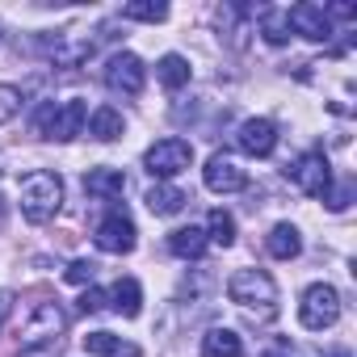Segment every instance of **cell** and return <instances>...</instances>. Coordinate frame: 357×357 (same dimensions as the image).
I'll return each mask as SVG.
<instances>
[{
    "label": "cell",
    "instance_id": "cell-14",
    "mask_svg": "<svg viewBox=\"0 0 357 357\" xmlns=\"http://www.w3.org/2000/svg\"><path fill=\"white\" fill-rule=\"evenodd\" d=\"M84 353H93V357H139V344H130V340H122L114 332H89Z\"/></svg>",
    "mask_w": 357,
    "mask_h": 357
},
{
    "label": "cell",
    "instance_id": "cell-20",
    "mask_svg": "<svg viewBox=\"0 0 357 357\" xmlns=\"http://www.w3.org/2000/svg\"><path fill=\"white\" fill-rule=\"evenodd\" d=\"M155 76H160V84L164 89H185L190 84V59L185 55H164L160 63H155Z\"/></svg>",
    "mask_w": 357,
    "mask_h": 357
},
{
    "label": "cell",
    "instance_id": "cell-25",
    "mask_svg": "<svg viewBox=\"0 0 357 357\" xmlns=\"http://www.w3.org/2000/svg\"><path fill=\"white\" fill-rule=\"evenodd\" d=\"M93 273H97V265L80 257V261H72V265H68V273H63V278H68L72 286H84V282H93Z\"/></svg>",
    "mask_w": 357,
    "mask_h": 357
},
{
    "label": "cell",
    "instance_id": "cell-6",
    "mask_svg": "<svg viewBox=\"0 0 357 357\" xmlns=\"http://www.w3.org/2000/svg\"><path fill=\"white\" fill-rule=\"evenodd\" d=\"M286 176H290V185L298 194H307V198H324L332 190V168H328V155L324 151H303L286 168Z\"/></svg>",
    "mask_w": 357,
    "mask_h": 357
},
{
    "label": "cell",
    "instance_id": "cell-16",
    "mask_svg": "<svg viewBox=\"0 0 357 357\" xmlns=\"http://www.w3.org/2000/svg\"><path fill=\"white\" fill-rule=\"evenodd\" d=\"M265 248H269V257H278V261H294V257L303 252V236H298L294 223H278V227L269 231Z\"/></svg>",
    "mask_w": 357,
    "mask_h": 357
},
{
    "label": "cell",
    "instance_id": "cell-11",
    "mask_svg": "<svg viewBox=\"0 0 357 357\" xmlns=\"http://www.w3.org/2000/svg\"><path fill=\"white\" fill-rule=\"evenodd\" d=\"M63 328H68V315L59 311V303H38L34 315L26 319V344H51V336L59 340Z\"/></svg>",
    "mask_w": 357,
    "mask_h": 357
},
{
    "label": "cell",
    "instance_id": "cell-19",
    "mask_svg": "<svg viewBox=\"0 0 357 357\" xmlns=\"http://www.w3.org/2000/svg\"><path fill=\"white\" fill-rule=\"evenodd\" d=\"M143 202H147V211H151V215L168 219V215H176V211H181V206H185L190 198H185L181 190H176V185H151Z\"/></svg>",
    "mask_w": 357,
    "mask_h": 357
},
{
    "label": "cell",
    "instance_id": "cell-21",
    "mask_svg": "<svg viewBox=\"0 0 357 357\" xmlns=\"http://www.w3.org/2000/svg\"><path fill=\"white\" fill-rule=\"evenodd\" d=\"M122 130H126V122H122V114H118L114 105H101V109L89 118V135H93V139H101V143L118 139Z\"/></svg>",
    "mask_w": 357,
    "mask_h": 357
},
{
    "label": "cell",
    "instance_id": "cell-32",
    "mask_svg": "<svg viewBox=\"0 0 357 357\" xmlns=\"http://www.w3.org/2000/svg\"><path fill=\"white\" fill-rule=\"evenodd\" d=\"M328 357H349V349H336V353H328Z\"/></svg>",
    "mask_w": 357,
    "mask_h": 357
},
{
    "label": "cell",
    "instance_id": "cell-23",
    "mask_svg": "<svg viewBox=\"0 0 357 357\" xmlns=\"http://www.w3.org/2000/svg\"><path fill=\"white\" fill-rule=\"evenodd\" d=\"M206 227H211V236H206V240H215V244H223V248H231V244H236V219H231L227 211H211Z\"/></svg>",
    "mask_w": 357,
    "mask_h": 357
},
{
    "label": "cell",
    "instance_id": "cell-18",
    "mask_svg": "<svg viewBox=\"0 0 357 357\" xmlns=\"http://www.w3.org/2000/svg\"><path fill=\"white\" fill-rule=\"evenodd\" d=\"M202 357H244V340L231 328H211L202 336Z\"/></svg>",
    "mask_w": 357,
    "mask_h": 357
},
{
    "label": "cell",
    "instance_id": "cell-3",
    "mask_svg": "<svg viewBox=\"0 0 357 357\" xmlns=\"http://www.w3.org/2000/svg\"><path fill=\"white\" fill-rule=\"evenodd\" d=\"M84 122H89V105L84 101H63V105H43L38 109V118H34V126H38V135H47V139H59V143H68V139H76L80 130H84Z\"/></svg>",
    "mask_w": 357,
    "mask_h": 357
},
{
    "label": "cell",
    "instance_id": "cell-12",
    "mask_svg": "<svg viewBox=\"0 0 357 357\" xmlns=\"http://www.w3.org/2000/svg\"><path fill=\"white\" fill-rule=\"evenodd\" d=\"M286 22H290L294 34H303L311 43H328L332 38V17L324 13V5H294L286 13Z\"/></svg>",
    "mask_w": 357,
    "mask_h": 357
},
{
    "label": "cell",
    "instance_id": "cell-13",
    "mask_svg": "<svg viewBox=\"0 0 357 357\" xmlns=\"http://www.w3.org/2000/svg\"><path fill=\"white\" fill-rule=\"evenodd\" d=\"M105 303H109L122 319H135V315L143 311V290H139V282H135V278H118V282H114V290L105 294Z\"/></svg>",
    "mask_w": 357,
    "mask_h": 357
},
{
    "label": "cell",
    "instance_id": "cell-24",
    "mask_svg": "<svg viewBox=\"0 0 357 357\" xmlns=\"http://www.w3.org/2000/svg\"><path fill=\"white\" fill-rule=\"evenodd\" d=\"M261 34H265V43H273V47L290 43V22H286V13H265V17H261Z\"/></svg>",
    "mask_w": 357,
    "mask_h": 357
},
{
    "label": "cell",
    "instance_id": "cell-4",
    "mask_svg": "<svg viewBox=\"0 0 357 357\" xmlns=\"http://www.w3.org/2000/svg\"><path fill=\"white\" fill-rule=\"evenodd\" d=\"M336 319H340V294H336V286H328V282L307 286L303 298H298V324L307 332H324Z\"/></svg>",
    "mask_w": 357,
    "mask_h": 357
},
{
    "label": "cell",
    "instance_id": "cell-31",
    "mask_svg": "<svg viewBox=\"0 0 357 357\" xmlns=\"http://www.w3.org/2000/svg\"><path fill=\"white\" fill-rule=\"evenodd\" d=\"M269 357H290V344H278V353H269Z\"/></svg>",
    "mask_w": 357,
    "mask_h": 357
},
{
    "label": "cell",
    "instance_id": "cell-7",
    "mask_svg": "<svg viewBox=\"0 0 357 357\" xmlns=\"http://www.w3.org/2000/svg\"><path fill=\"white\" fill-rule=\"evenodd\" d=\"M93 240H97V248L109 252V257L135 252V223H130V215H126V211H109V215L97 223Z\"/></svg>",
    "mask_w": 357,
    "mask_h": 357
},
{
    "label": "cell",
    "instance_id": "cell-2",
    "mask_svg": "<svg viewBox=\"0 0 357 357\" xmlns=\"http://www.w3.org/2000/svg\"><path fill=\"white\" fill-rule=\"evenodd\" d=\"M227 298L236 307H244V311L261 307L265 315H273V307H278V282L265 269H236L227 278Z\"/></svg>",
    "mask_w": 357,
    "mask_h": 357
},
{
    "label": "cell",
    "instance_id": "cell-27",
    "mask_svg": "<svg viewBox=\"0 0 357 357\" xmlns=\"http://www.w3.org/2000/svg\"><path fill=\"white\" fill-rule=\"evenodd\" d=\"M349 198H353V185H340V190H328V194H324V202H328L332 211H344Z\"/></svg>",
    "mask_w": 357,
    "mask_h": 357
},
{
    "label": "cell",
    "instance_id": "cell-22",
    "mask_svg": "<svg viewBox=\"0 0 357 357\" xmlns=\"http://www.w3.org/2000/svg\"><path fill=\"white\" fill-rule=\"evenodd\" d=\"M126 22H164L168 17V5H160V0H130V5L122 9Z\"/></svg>",
    "mask_w": 357,
    "mask_h": 357
},
{
    "label": "cell",
    "instance_id": "cell-17",
    "mask_svg": "<svg viewBox=\"0 0 357 357\" xmlns=\"http://www.w3.org/2000/svg\"><path fill=\"white\" fill-rule=\"evenodd\" d=\"M84 190H89L93 198H122L126 176H122V168H93V172L84 176Z\"/></svg>",
    "mask_w": 357,
    "mask_h": 357
},
{
    "label": "cell",
    "instance_id": "cell-5",
    "mask_svg": "<svg viewBox=\"0 0 357 357\" xmlns=\"http://www.w3.org/2000/svg\"><path fill=\"white\" fill-rule=\"evenodd\" d=\"M190 164H194V147L185 139H160V143H151L143 151V168L155 176V181H168V176L185 172Z\"/></svg>",
    "mask_w": 357,
    "mask_h": 357
},
{
    "label": "cell",
    "instance_id": "cell-33",
    "mask_svg": "<svg viewBox=\"0 0 357 357\" xmlns=\"http://www.w3.org/2000/svg\"><path fill=\"white\" fill-rule=\"evenodd\" d=\"M0 223H5V198H0Z\"/></svg>",
    "mask_w": 357,
    "mask_h": 357
},
{
    "label": "cell",
    "instance_id": "cell-28",
    "mask_svg": "<svg viewBox=\"0 0 357 357\" xmlns=\"http://www.w3.org/2000/svg\"><path fill=\"white\" fill-rule=\"evenodd\" d=\"M101 307H105V290H93V286H89V290L80 294V311L89 315V311H101Z\"/></svg>",
    "mask_w": 357,
    "mask_h": 357
},
{
    "label": "cell",
    "instance_id": "cell-15",
    "mask_svg": "<svg viewBox=\"0 0 357 357\" xmlns=\"http://www.w3.org/2000/svg\"><path fill=\"white\" fill-rule=\"evenodd\" d=\"M206 231L202 227H176L172 236H168V248H172V257H181V261H198L202 252H206Z\"/></svg>",
    "mask_w": 357,
    "mask_h": 357
},
{
    "label": "cell",
    "instance_id": "cell-9",
    "mask_svg": "<svg viewBox=\"0 0 357 357\" xmlns=\"http://www.w3.org/2000/svg\"><path fill=\"white\" fill-rule=\"evenodd\" d=\"M236 143H240L244 155L265 160V155H273V147H278V126H273L269 118H248V122H240Z\"/></svg>",
    "mask_w": 357,
    "mask_h": 357
},
{
    "label": "cell",
    "instance_id": "cell-26",
    "mask_svg": "<svg viewBox=\"0 0 357 357\" xmlns=\"http://www.w3.org/2000/svg\"><path fill=\"white\" fill-rule=\"evenodd\" d=\"M17 105H22V93L9 89V84H0V122H9L17 114Z\"/></svg>",
    "mask_w": 357,
    "mask_h": 357
},
{
    "label": "cell",
    "instance_id": "cell-30",
    "mask_svg": "<svg viewBox=\"0 0 357 357\" xmlns=\"http://www.w3.org/2000/svg\"><path fill=\"white\" fill-rule=\"evenodd\" d=\"M9 307H13V294H9V290H0V324H5V315H9Z\"/></svg>",
    "mask_w": 357,
    "mask_h": 357
},
{
    "label": "cell",
    "instance_id": "cell-1",
    "mask_svg": "<svg viewBox=\"0 0 357 357\" xmlns=\"http://www.w3.org/2000/svg\"><path fill=\"white\" fill-rule=\"evenodd\" d=\"M63 206V181L55 172L38 168V172H26L22 176V215L30 223H51Z\"/></svg>",
    "mask_w": 357,
    "mask_h": 357
},
{
    "label": "cell",
    "instance_id": "cell-10",
    "mask_svg": "<svg viewBox=\"0 0 357 357\" xmlns=\"http://www.w3.org/2000/svg\"><path fill=\"white\" fill-rule=\"evenodd\" d=\"M202 176H206V190H211V194H240V190L248 185L244 168H240L231 155H223V151L206 160V172H202Z\"/></svg>",
    "mask_w": 357,
    "mask_h": 357
},
{
    "label": "cell",
    "instance_id": "cell-29",
    "mask_svg": "<svg viewBox=\"0 0 357 357\" xmlns=\"http://www.w3.org/2000/svg\"><path fill=\"white\" fill-rule=\"evenodd\" d=\"M17 357H55V344H26Z\"/></svg>",
    "mask_w": 357,
    "mask_h": 357
},
{
    "label": "cell",
    "instance_id": "cell-8",
    "mask_svg": "<svg viewBox=\"0 0 357 357\" xmlns=\"http://www.w3.org/2000/svg\"><path fill=\"white\" fill-rule=\"evenodd\" d=\"M143 80H147V68H143V59L130 55V51H118V55L105 63V84H109L114 93H122V97H139V93H143Z\"/></svg>",
    "mask_w": 357,
    "mask_h": 357
}]
</instances>
